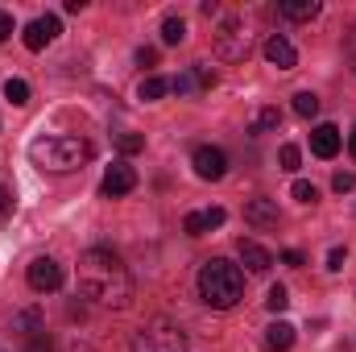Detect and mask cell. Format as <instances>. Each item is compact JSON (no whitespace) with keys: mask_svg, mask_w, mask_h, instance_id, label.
Instances as JSON below:
<instances>
[{"mask_svg":"<svg viewBox=\"0 0 356 352\" xmlns=\"http://www.w3.org/2000/svg\"><path fill=\"white\" fill-rule=\"evenodd\" d=\"M79 290L108 311H124L133 303V278L112 249H88L79 257Z\"/></svg>","mask_w":356,"mask_h":352,"instance_id":"obj_1","label":"cell"},{"mask_svg":"<svg viewBox=\"0 0 356 352\" xmlns=\"http://www.w3.org/2000/svg\"><path fill=\"white\" fill-rule=\"evenodd\" d=\"M29 162H33L38 170H46V175L83 170L91 162V141L71 137V133H63V137H38V141L29 145Z\"/></svg>","mask_w":356,"mask_h":352,"instance_id":"obj_2","label":"cell"},{"mask_svg":"<svg viewBox=\"0 0 356 352\" xmlns=\"http://www.w3.org/2000/svg\"><path fill=\"white\" fill-rule=\"evenodd\" d=\"M199 294H203L207 307L232 311V307L245 298V273H241V265L224 262V257L207 262L203 269H199Z\"/></svg>","mask_w":356,"mask_h":352,"instance_id":"obj_3","label":"cell"},{"mask_svg":"<svg viewBox=\"0 0 356 352\" xmlns=\"http://www.w3.org/2000/svg\"><path fill=\"white\" fill-rule=\"evenodd\" d=\"M216 54L224 63H245L253 54V29L245 25V17H228L216 33Z\"/></svg>","mask_w":356,"mask_h":352,"instance_id":"obj_4","label":"cell"},{"mask_svg":"<svg viewBox=\"0 0 356 352\" xmlns=\"http://www.w3.org/2000/svg\"><path fill=\"white\" fill-rule=\"evenodd\" d=\"M182 349H186V336L178 332L175 323H166V319H154L133 340V352H182Z\"/></svg>","mask_w":356,"mask_h":352,"instance_id":"obj_5","label":"cell"},{"mask_svg":"<svg viewBox=\"0 0 356 352\" xmlns=\"http://www.w3.org/2000/svg\"><path fill=\"white\" fill-rule=\"evenodd\" d=\"M191 166H195V175L203 178V182H220V178L228 175V158L216 145H199L195 158H191Z\"/></svg>","mask_w":356,"mask_h":352,"instance_id":"obj_6","label":"cell"},{"mask_svg":"<svg viewBox=\"0 0 356 352\" xmlns=\"http://www.w3.org/2000/svg\"><path fill=\"white\" fill-rule=\"evenodd\" d=\"M25 278H29V286H33L38 294H50V290L63 286V265L54 262V257H33Z\"/></svg>","mask_w":356,"mask_h":352,"instance_id":"obj_7","label":"cell"},{"mask_svg":"<svg viewBox=\"0 0 356 352\" xmlns=\"http://www.w3.org/2000/svg\"><path fill=\"white\" fill-rule=\"evenodd\" d=\"M133 186H137V170H133L129 162H112L108 175H104V182H99V195H104V199H120V195H129Z\"/></svg>","mask_w":356,"mask_h":352,"instance_id":"obj_8","label":"cell"},{"mask_svg":"<svg viewBox=\"0 0 356 352\" xmlns=\"http://www.w3.org/2000/svg\"><path fill=\"white\" fill-rule=\"evenodd\" d=\"M54 38H58V17H38V21L25 25V46L29 50H46Z\"/></svg>","mask_w":356,"mask_h":352,"instance_id":"obj_9","label":"cell"},{"mask_svg":"<svg viewBox=\"0 0 356 352\" xmlns=\"http://www.w3.org/2000/svg\"><path fill=\"white\" fill-rule=\"evenodd\" d=\"M340 141H344V137H340L336 125H315V129H311V154H315V158H336V154H340Z\"/></svg>","mask_w":356,"mask_h":352,"instance_id":"obj_10","label":"cell"},{"mask_svg":"<svg viewBox=\"0 0 356 352\" xmlns=\"http://www.w3.org/2000/svg\"><path fill=\"white\" fill-rule=\"evenodd\" d=\"M224 220H228V211H224V207H207V211H191V216L182 220V228H186V237H203V232L220 228Z\"/></svg>","mask_w":356,"mask_h":352,"instance_id":"obj_11","label":"cell"},{"mask_svg":"<svg viewBox=\"0 0 356 352\" xmlns=\"http://www.w3.org/2000/svg\"><path fill=\"white\" fill-rule=\"evenodd\" d=\"M266 58L277 67V71H294V63H298V50H294V46H290L282 33H273V38L266 42Z\"/></svg>","mask_w":356,"mask_h":352,"instance_id":"obj_12","label":"cell"},{"mask_svg":"<svg viewBox=\"0 0 356 352\" xmlns=\"http://www.w3.org/2000/svg\"><path fill=\"white\" fill-rule=\"evenodd\" d=\"M236 253H241V262L249 265V273H269V265H273V253L266 245H257V241H241Z\"/></svg>","mask_w":356,"mask_h":352,"instance_id":"obj_13","label":"cell"},{"mask_svg":"<svg viewBox=\"0 0 356 352\" xmlns=\"http://www.w3.org/2000/svg\"><path fill=\"white\" fill-rule=\"evenodd\" d=\"M245 220L257 228H277V203L273 199H249L245 203Z\"/></svg>","mask_w":356,"mask_h":352,"instance_id":"obj_14","label":"cell"},{"mask_svg":"<svg viewBox=\"0 0 356 352\" xmlns=\"http://www.w3.org/2000/svg\"><path fill=\"white\" fill-rule=\"evenodd\" d=\"M290 344H294V323L277 319V323H269L266 328V349L269 352H286Z\"/></svg>","mask_w":356,"mask_h":352,"instance_id":"obj_15","label":"cell"},{"mask_svg":"<svg viewBox=\"0 0 356 352\" xmlns=\"http://www.w3.org/2000/svg\"><path fill=\"white\" fill-rule=\"evenodd\" d=\"M282 17L311 21V17H319V0H282Z\"/></svg>","mask_w":356,"mask_h":352,"instance_id":"obj_16","label":"cell"},{"mask_svg":"<svg viewBox=\"0 0 356 352\" xmlns=\"http://www.w3.org/2000/svg\"><path fill=\"white\" fill-rule=\"evenodd\" d=\"M277 125H282V112L277 108H257L253 112V120H249V133H277Z\"/></svg>","mask_w":356,"mask_h":352,"instance_id":"obj_17","label":"cell"},{"mask_svg":"<svg viewBox=\"0 0 356 352\" xmlns=\"http://www.w3.org/2000/svg\"><path fill=\"white\" fill-rule=\"evenodd\" d=\"M4 99H8L13 108H25V104H29V83H25V79H8V83H4Z\"/></svg>","mask_w":356,"mask_h":352,"instance_id":"obj_18","label":"cell"},{"mask_svg":"<svg viewBox=\"0 0 356 352\" xmlns=\"http://www.w3.org/2000/svg\"><path fill=\"white\" fill-rule=\"evenodd\" d=\"M182 38H186V21H182V17H166V21H162V42H166V46H178Z\"/></svg>","mask_w":356,"mask_h":352,"instance_id":"obj_19","label":"cell"},{"mask_svg":"<svg viewBox=\"0 0 356 352\" xmlns=\"http://www.w3.org/2000/svg\"><path fill=\"white\" fill-rule=\"evenodd\" d=\"M294 112H298L302 120H311V116L319 112V95H315V91H298V95H294Z\"/></svg>","mask_w":356,"mask_h":352,"instance_id":"obj_20","label":"cell"},{"mask_svg":"<svg viewBox=\"0 0 356 352\" xmlns=\"http://www.w3.org/2000/svg\"><path fill=\"white\" fill-rule=\"evenodd\" d=\"M170 91V79H162V75H149V79H141V99H162Z\"/></svg>","mask_w":356,"mask_h":352,"instance_id":"obj_21","label":"cell"},{"mask_svg":"<svg viewBox=\"0 0 356 352\" xmlns=\"http://www.w3.org/2000/svg\"><path fill=\"white\" fill-rule=\"evenodd\" d=\"M266 307L273 311V315L290 307V294H286V286H269V294H266Z\"/></svg>","mask_w":356,"mask_h":352,"instance_id":"obj_22","label":"cell"},{"mask_svg":"<svg viewBox=\"0 0 356 352\" xmlns=\"http://www.w3.org/2000/svg\"><path fill=\"white\" fill-rule=\"evenodd\" d=\"M116 145H120V154H141V150H145V137H141V133H120Z\"/></svg>","mask_w":356,"mask_h":352,"instance_id":"obj_23","label":"cell"},{"mask_svg":"<svg viewBox=\"0 0 356 352\" xmlns=\"http://www.w3.org/2000/svg\"><path fill=\"white\" fill-rule=\"evenodd\" d=\"M298 166H302V150H298V145H282V170L294 175Z\"/></svg>","mask_w":356,"mask_h":352,"instance_id":"obj_24","label":"cell"},{"mask_svg":"<svg viewBox=\"0 0 356 352\" xmlns=\"http://www.w3.org/2000/svg\"><path fill=\"white\" fill-rule=\"evenodd\" d=\"M294 199H298V203H315V199H319V191H315V182H307V178H298V182H294Z\"/></svg>","mask_w":356,"mask_h":352,"instance_id":"obj_25","label":"cell"},{"mask_svg":"<svg viewBox=\"0 0 356 352\" xmlns=\"http://www.w3.org/2000/svg\"><path fill=\"white\" fill-rule=\"evenodd\" d=\"M25 352H54V340H50L46 332H29V344H25Z\"/></svg>","mask_w":356,"mask_h":352,"instance_id":"obj_26","label":"cell"},{"mask_svg":"<svg viewBox=\"0 0 356 352\" xmlns=\"http://www.w3.org/2000/svg\"><path fill=\"white\" fill-rule=\"evenodd\" d=\"M332 186H336L340 195H348V191H353V186H356V175H353V170H340V175L332 178Z\"/></svg>","mask_w":356,"mask_h":352,"instance_id":"obj_27","label":"cell"},{"mask_svg":"<svg viewBox=\"0 0 356 352\" xmlns=\"http://www.w3.org/2000/svg\"><path fill=\"white\" fill-rule=\"evenodd\" d=\"M195 83L199 88H216V71L211 67H195Z\"/></svg>","mask_w":356,"mask_h":352,"instance_id":"obj_28","label":"cell"},{"mask_svg":"<svg viewBox=\"0 0 356 352\" xmlns=\"http://www.w3.org/2000/svg\"><path fill=\"white\" fill-rule=\"evenodd\" d=\"M137 63H141V67H154V63H158V50H154V46H141V50H137Z\"/></svg>","mask_w":356,"mask_h":352,"instance_id":"obj_29","label":"cell"},{"mask_svg":"<svg viewBox=\"0 0 356 352\" xmlns=\"http://www.w3.org/2000/svg\"><path fill=\"white\" fill-rule=\"evenodd\" d=\"M8 33H13V17H8V13H4V8H0V42H4V38H8Z\"/></svg>","mask_w":356,"mask_h":352,"instance_id":"obj_30","label":"cell"},{"mask_svg":"<svg viewBox=\"0 0 356 352\" xmlns=\"http://www.w3.org/2000/svg\"><path fill=\"white\" fill-rule=\"evenodd\" d=\"M327 269H344V249H332V257H327Z\"/></svg>","mask_w":356,"mask_h":352,"instance_id":"obj_31","label":"cell"},{"mask_svg":"<svg viewBox=\"0 0 356 352\" xmlns=\"http://www.w3.org/2000/svg\"><path fill=\"white\" fill-rule=\"evenodd\" d=\"M282 262H286V265H302V253H298V249H286V253H282Z\"/></svg>","mask_w":356,"mask_h":352,"instance_id":"obj_32","label":"cell"},{"mask_svg":"<svg viewBox=\"0 0 356 352\" xmlns=\"http://www.w3.org/2000/svg\"><path fill=\"white\" fill-rule=\"evenodd\" d=\"M8 207H13V191H4V186H0V216H4Z\"/></svg>","mask_w":356,"mask_h":352,"instance_id":"obj_33","label":"cell"},{"mask_svg":"<svg viewBox=\"0 0 356 352\" xmlns=\"http://www.w3.org/2000/svg\"><path fill=\"white\" fill-rule=\"evenodd\" d=\"M348 58H353V67H356V25H353V33H348Z\"/></svg>","mask_w":356,"mask_h":352,"instance_id":"obj_34","label":"cell"},{"mask_svg":"<svg viewBox=\"0 0 356 352\" xmlns=\"http://www.w3.org/2000/svg\"><path fill=\"white\" fill-rule=\"evenodd\" d=\"M348 150H353V158H356V129H353V137H348Z\"/></svg>","mask_w":356,"mask_h":352,"instance_id":"obj_35","label":"cell"},{"mask_svg":"<svg viewBox=\"0 0 356 352\" xmlns=\"http://www.w3.org/2000/svg\"><path fill=\"white\" fill-rule=\"evenodd\" d=\"M67 352H91V349H83V344H75V349H67Z\"/></svg>","mask_w":356,"mask_h":352,"instance_id":"obj_36","label":"cell"}]
</instances>
